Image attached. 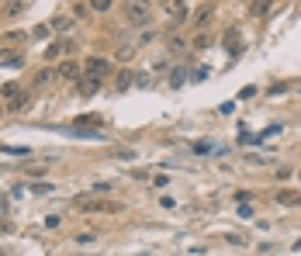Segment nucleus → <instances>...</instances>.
I'll return each instance as SVG.
<instances>
[{"label": "nucleus", "instance_id": "nucleus-24", "mask_svg": "<svg viewBox=\"0 0 301 256\" xmlns=\"http://www.w3.org/2000/svg\"><path fill=\"white\" fill-rule=\"evenodd\" d=\"M0 115H4V107H0Z\"/></svg>", "mask_w": 301, "mask_h": 256}, {"label": "nucleus", "instance_id": "nucleus-13", "mask_svg": "<svg viewBox=\"0 0 301 256\" xmlns=\"http://www.w3.org/2000/svg\"><path fill=\"white\" fill-rule=\"evenodd\" d=\"M24 107H28V94H18V97L7 104V111H24Z\"/></svg>", "mask_w": 301, "mask_h": 256}, {"label": "nucleus", "instance_id": "nucleus-18", "mask_svg": "<svg viewBox=\"0 0 301 256\" xmlns=\"http://www.w3.org/2000/svg\"><path fill=\"white\" fill-rule=\"evenodd\" d=\"M31 191H35V194H52V184L42 180V184H31Z\"/></svg>", "mask_w": 301, "mask_h": 256}, {"label": "nucleus", "instance_id": "nucleus-4", "mask_svg": "<svg viewBox=\"0 0 301 256\" xmlns=\"http://www.w3.org/2000/svg\"><path fill=\"white\" fill-rule=\"evenodd\" d=\"M77 90H80L83 97H94V94L100 90V80H94V77H80V80H77Z\"/></svg>", "mask_w": 301, "mask_h": 256}, {"label": "nucleus", "instance_id": "nucleus-16", "mask_svg": "<svg viewBox=\"0 0 301 256\" xmlns=\"http://www.w3.org/2000/svg\"><path fill=\"white\" fill-rule=\"evenodd\" d=\"M69 24H73V18H56L52 21V31H69Z\"/></svg>", "mask_w": 301, "mask_h": 256}, {"label": "nucleus", "instance_id": "nucleus-22", "mask_svg": "<svg viewBox=\"0 0 301 256\" xmlns=\"http://www.w3.org/2000/svg\"><path fill=\"white\" fill-rule=\"evenodd\" d=\"M21 39H24V31H11L4 42H7V45H14V42H21Z\"/></svg>", "mask_w": 301, "mask_h": 256}, {"label": "nucleus", "instance_id": "nucleus-2", "mask_svg": "<svg viewBox=\"0 0 301 256\" xmlns=\"http://www.w3.org/2000/svg\"><path fill=\"white\" fill-rule=\"evenodd\" d=\"M73 208L77 211H94V215H100V211H121V204H115V201H90V197H77Z\"/></svg>", "mask_w": 301, "mask_h": 256}, {"label": "nucleus", "instance_id": "nucleus-10", "mask_svg": "<svg viewBox=\"0 0 301 256\" xmlns=\"http://www.w3.org/2000/svg\"><path fill=\"white\" fill-rule=\"evenodd\" d=\"M166 49L180 56V52H187V39H183V35H170V39H166Z\"/></svg>", "mask_w": 301, "mask_h": 256}, {"label": "nucleus", "instance_id": "nucleus-6", "mask_svg": "<svg viewBox=\"0 0 301 256\" xmlns=\"http://www.w3.org/2000/svg\"><path fill=\"white\" fill-rule=\"evenodd\" d=\"M211 18H215V4H204V7H201V11H198L191 21H194V28H204Z\"/></svg>", "mask_w": 301, "mask_h": 256}, {"label": "nucleus", "instance_id": "nucleus-3", "mask_svg": "<svg viewBox=\"0 0 301 256\" xmlns=\"http://www.w3.org/2000/svg\"><path fill=\"white\" fill-rule=\"evenodd\" d=\"M87 77H94V80L111 77V59H104V56H90V59H87Z\"/></svg>", "mask_w": 301, "mask_h": 256}, {"label": "nucleus", "instance_id": "nucleus-9", "mask_svg": "<svg viewBox=\"0 0 301 256\" xmlns=\"http://www.w3.org/2000/svg\"><path fill=\"white\" fill-rule=\"evenodd\" d=\"M77 125H80V128H90V132H100L104 118H97V115H80V118H77Z\"/></svg>", "mask_w": 301, "mask_h": 256}, {"label": "nucleus", "instance_id": "nucleus-12", "mask_svg": "<svg viewBox=\"0 0 301 256\" xmlns=\"http://www.w3.org/2000/svg\"><path fill=\"white\" fill-rule=\"evenodd\" d=\"M183 80H187V66H177V69L170 73V87H173V90H180Z\"/></svg>", "mask_w": 301, "mask_h": 256}, {"label": "nucleus", "instance_id": "nucleus-23", "mask_svg": "<svg viewBox=\"0 0 301 256\" xmlns=\"http://www.w3.org/2000/svg\"><path fill=\"white\" fill-rule=\"evenodd\" d=\"M94 191H97V194H104V191H111V184H107V180H97V184H94Z\"/></svg>", "mask_w": 301, "mask_h": 256}, {"label": "nucleus", "instance_id": "nucleus-11", "mask_svg": "<svg viewBox=\"0 0 301 256\" xmlns=\"http://www.w3.org/2000/svg\"><path fill=\"white\" fill-rule=\"evenodd\" d=\"M270 7H274V0H253V4H249V14H253V18H263Z\"/></svg>", "mask_w": 301, "mask_h": 256}, {"label": "nucleus", "instance_id": "nucleus-5", "mask_svg": "<svg viewBox=\"0 0 301 256\" xmlns=\"http://www.w3.org/2000/svg\"><path fill=\"white\" fill-rule=\"evenodd\" d=\"M56 77H59V80H80V62H77V59H66L59 66V73H56Z\"/></svg>", "mask_w": 301, "mask_h": 256}, {"label": "nucleus", "instance_id": "nucleus-15", "mask_svg": "<svg viewBox=\"0 0 301 256\" xmlns=\"http://www.w3.org/2000/svg\"><path fill=\"white\" fill-rule=\"evenodd\" d=\"M277 201H281V204H301V194H291V191H281V194H277Z\"/></svg>", "mask_w": 301, "mask_h": 256}, {"label": "nucleus", "instance_id": "nucleus-14", "mask_svg": "<svg viewBox=\"0 0 301 256\" xmlns=\"http://www.w3.org/2000/svg\"><path fill=\"white\" fill-rule=\"evenodd\" d=\"M4 66H24V56L21 52H4Z\"/></svg>", "mask_w": 301, "mask_h": 256}, {"label": "nucleus", "instance_id": "nucleus-19", "mask_svg": "<svg viewBox=\"0 0 301 256\" xmlns=\"http://www.w3.org/2000/svg\"><path fill=\"white\" fill-rule=\"evenodd\" d=\"M90 11H111V0H90Z\"/></svg>", "mask_w": 301, "mask_h": 256}, {"label": "nucleus", "instance_id": "nucleus-21", "mask_svg": "<svg viewBox=\"0 0 301 256\" xmlns=\"http://www.w3.org/2000/svg\"><path fill=\"white\" fill-rule=\"evenodd\" d=\"M21 7H24V4H21V0H11V7H7V14H11V18H14V14H21Z\"/></svg>", "mask_w": 301, "mask_h": 256}, {"label": "nucleus", "instance_id": "nucleus-8", "mask_svg": "<svg viewBox=\"0 0 301 256\" xmlns=\"http://www.w3.org/2000/svg\"><path fill=\"white\" fill-rule=\"evenodd\" d=\"M66 49H73V42H69V39H66V42H52V45L45 49V59L52 62V59H56V56H62Z\"/></svg>", "mask_w": 301, "mask_h": 256}, {"label": "nucleus", "instance_id": "nucleus-7", "mask_svg": "<svg viewBox=\"0 0 301 256\" xmlns=\"http://www.w3.org/2000/svg\"><path fill=\"white\" fill-rule=\"evenodd\" d=\"M132 83H135V73L132 69H121L118 77H115V90H132Z\"/></svg>", "mask_w": 301, "mask_h": 256}, {"label": "nucleus", "instance_id": "nucleus-25", "mask_svg": "<svg viewBox=\"0 0 301 256\" xmlns=\"http://www.w3.org/2000/svg\"><path fill=\"white\" fill-rule=\"evenodd\" d=\"M0 256H4V249H0Z\"/></svg>", "mask_w": 301, "mask_h": 256}, {"label": "nucleus", "instance_id": "nucleus-17", "mask_svg": "<svg viewBox=\"0 0 301 256\" xmlns=\"http://www.w3.org/2000/svg\"><path fill=\"white\" fill-rule=\"evenodd\" d=\"M49 80H52V69H42V73H35V90H39V87H45Z\"/></svg>", "mask_w": 301, "mask_h": 256}, {"label": "nucleus", "instance_id": "nucleus-1", "mask_svg": "<svg viewBox=\"0 0 301 256\" xmlns=\"http://www.w3.org/2000/svg\"><path fill=\"white\" fill-rule=\"evenodd\" d=\"M125 18L132 21V24H149V18H153V11H149V0H128V7H125Z\"/></svg>", "mask_w": 301, "mask_h": 256}, {"label": "nucleus", "instance_id": "nucleus-20", "mask_svg": "<svg viewBox=\"0 0 301 256\" xmlns=\"http://www.w3.org/2000/svg\"><path fill=\"white\" fill-rule=\"evenodd\" d=\"M4 153H11V156H28V149H21V145H4Z\"/></svg>", "mask_w": 301, "mask_h": 256}]
</instances>
